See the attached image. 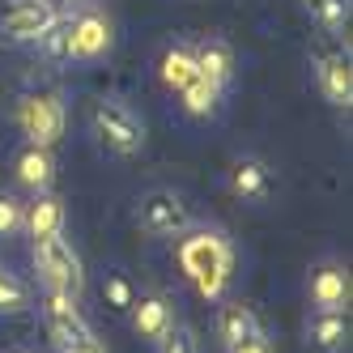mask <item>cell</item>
<instances>
[{
  "label": "cell",
  "instance_id": "cell-15",
  "mask_svg": "<svg viewBox=\"0 0 353 353\" xmlns=\"http://www.w3.org/2000/svg\"><path fill=\"white\" fill-rule=\"evenodd\" d=\"M192 56H196V72L205 81H213V85H230V77H234V47L225 43V39H217V34H209V39H200V43H192Z\"/></svg>",
  "mask_w": 353,
  "mask_h": 353
},
{
  "label": "cell",
  "instance_id": "cell-10",
  "mask_svg": "<svg viewBox=\"0 0 353 353\" xmlns=\"http://www.w3.org/2000/svg\"><path fill=\"white\" fill-rule=\"evenodd\" d=\"M225 183H230L234 200H247V205H264V200H272L276 192V174L264 158L256 154H239L230 162V174H225Z\"/></svg>",
  "mask_w": 353,
  "mask_h": 353
},
{
  "label": "cell",
  "instance_id": "cell-9",
  "mask_svg": "<svg viewBox=\"0 0 353 353\" xmlns=\"http://www.w3.org/2000/svg\"><path fill=\"white\" fill-rule=\"evenodd\" d=\"M307 298L315 311H349L353 298V276L341 260H319L307 272Z\"/></svg>",
  "mask_w": 353,
  "mask_h": 353
},
{
  "label": "cell",
  "instance_id": "cell-21",
  "mask_svg": "<svg viewBox=\"0 0 353 353\" xmlns=\"http://www.w3.org/2000/svg\"><path fill=\"white\" fill-rule=\"evenodd\" d=\"M103 298H107V307H111V311L128 315V311H132V302H137V285H132V276H128V272H107V281H103Z\"/></svg>",
  "mask_w": 353,
  "mask_h": 353
},
{
  "label": "cell",
  "instance_id": "cell-26",
  "mask_svg": "<svg viewBox=\"0 0 353 353\" xmlns=\"http://www.w3.org/2000/svg\"><path fill=\"white\" fill-rule=\"evenodd\" d=\"M225 353H276V349H272V341H268L264 332H256V336H247V341H239L234 349H225Z\"/></svg>",
  "mask_w": 353,
  "mask_h": 353
},
{
  "label": "cell",
  "instance_id": "cell-25",
  "mask_svg": "<svg viewBox=\"0 0 353 353\" xmlns=\"http://www.w3.org/2000/svg\"><path fill=\"white\" fill-rule=\"evenodd\" d=\"M319 21H323V30H332V34H341L345 26H349V0H323L319 5V13H315Z\"/></svg>",
  "mask_w": 353,
  "mask_h": 353
},
{
  "label": "cell",
  "instance_id": "cell-12",
  "mask_svg": "<svg viewBox=\"0 0 353 353\" xmlns=\"http://www.w3.org/2000/svg\"><path fill=\"white\" fill-rule=\"evenodd\" d=\"M315 81H319V94L336 111H349L353 107V68H349V56L345 52H323L315 60Z\"/></svg>",
  "mask_w": 353,
  "mask_h": 353
},
{
  "label": "cell",
  "instance_id": "cell-29",
  "mask_svg": "<svg viewBox=\"0 0 353 353\" xmlns=\"http://www.w3.org/2000/svg\"><path fill=\"white\" fill-rule=\"evenodd\" d=\"M302 5H307L311 13H319V5H323V0H302Z\"/></svg>",
  "mask_w": 353,
  "mask_h": 353
},
{
  "label": "cell",
  "instance_id": "cell-19",
  "mask_svg": "<svg viewBox=\"0 0 353 353\" xmlns=\"http://www.w3.org/2000/svg\"><path fill=\"white\" fill-rule=\"evenodd\" d=\"M221 94H225V90L213 85V81H205V77H196V81H188V85L179 90L188 115H217V111H221Z\"/></svg>",
  "mask_w": 353,
  "mask_h": 353
},
{
  "label": "cell",
  "instance_id": "cell-16",
  "mask_svg": "<svg viewBox=\"0 0 353 353\" xmlns=\"http://www.w3.org/2000/svg\"><path fill=\"white\" fill-rule=\"evenodd\" d=\"M349 311H315L307 319V341L315 353H345L349 349Z\"/></svg>",
  "mask_w": 353,
  "mask_h": 353
},
{
  "label": "cell",
  "instance_id": "cell-1",
  "mask_svg": "<svg viewBox=\"0 0 353 353\" xmlns=\"http://www.w3.org/2000/svg\"><path fill=\"white\" fill-rule=\"evenodd\" d=\"M183 272L196 281V290L205 298H221L225 281H230V268H234V251L225 243V234L217 230H196L183 243Z\"/></svg>",
  "mask_w": 353,
  "mask_h": 353
},
{
  "label": "cell",
  "instance_id": "cell-22",
  "mask_svg": "<svg viewBox=\"0 0 353 353\" xmlns=\"http://www.w3.org/2000/svg\"><path fill=\"white\" fill-rule=\"evenodd\" d=\"M39 52L52 60V64H68V60H72V56H68V17H60L56 26L39 39Z\"/></svg>",
  "mask_w": 353,
  "mask_h": 353
},
{
  "label": "cell",
  "instance_id": "cell-5",
  "mask_svg": "<svg viewBox=\"0 0 353 353\" xmlns=\"http://www.w3.org/2000/svg\"><path fill=\"white\" fill-rule=\"evenodd\" d=\"M17 128L26 132V141L52 149L64 137V103H60V94H52V90L21 94L17 98Z\"/></svg>",
  "mask_w": 353,
  "mask_h": 353
},
{
  "label": "cell",
  "instance_id": "cell-6",
  "mask_svg": "<svg viewBox=\"0 0 353 353\" xmlns=\"http://www.w3.org/2000/svg\"><path fill=\"white\" fill-rule=\"evenodd\" d=\"M64 13L52 0H5L0 5V39L5 43H39Z\"/></svg>",
  "mask_w": 353,
  "mask_h": 353
},
{
  "label": "cell",
  "instance_id": "cell-17",
  "mask_svg": "<svg viewBox=\"0 0 353 353\" xmlns=\"http://www.w3.org/2000/svg\"><path fill=\"white\" fill-rule=\"evenodd\" d=\"M256 332H264V327H260V315L251 311L247 302H225V307L217 311V341L225 349H234L239 341L256 336Z\"/></svg>",
  "mask_w": 353,
  "mask_h": 353
},
{
  "label": "cell",
  "instance_id": "cell-7",
  "mask_svg": "<svg viewBox=\"0 0 353 353\" xmlns=\"http://www.w3.org/2000/svg\"><path fill=\"white\" fill-rule=\"evenodd\" d=\"M39 311H43V327H47V336L56 341L60 353L68 349H77L81 341H90V323L81 319L77 311V298H68V294H56V290H47L43 302H39Z\"/></svg>",
  "mask_w": 353,
  "mask_h": 353
},
{
  "label": "cell",
  "instance_id": "cell-18",
  "mask_svg": "<svg viewBox=\"0 0 353 353\" xmlns=\"http://www.w3.org/2000/svg\"><path fill=\"white\" fill-rule=\"evenodd\" d=\"M158 77H162V85L174 90V94H179L188 81L200 77V72H196V56H192V43H170V47H166L162 60H158Z\"/></svg>",
  "mask_w": 353,
  "mask_h": 353
},
{
  "label": "cell",
  "instance_id": "cell-23",
  "mask_svg": "<svg viewBox=\"0 0 353 353\" xmlns=\"http://www.w3.org/2000/svg\"><path fill=\"white\" fill-rule=\"evenodd\" d=\"M21 217H26V200H17L13 192H0V239L21 234Z\"/></svg>",
  "mask_w": 353,
  "mask_h": 353
},
{
  "label": "cell",
  "instance_id": "cell-13",
  "mask_svg": "<svg viewBox=\"0 0 353 353\" xmlns=\"http://www.w3.org/2000/svg\"><path fill=\"white\" fill-rule=\"evenodd\" d=\"M13 174H17V183L30 188V192H52V183H56V158H52V149L26 141V145L17 149V158H13Z\"/></svg>",
  "mask_w": 353,
  "mask_h": 353
},
{
  "label": "cell",
  "instance_id": "cell-2",
  "mask_svg": "<svg viewBox=\"0 0 353 353\" xmlns=\"http://www.w3.org/2000/svg\"><path fill=\"white\" fill-rule=\"evenodd\" d=\"M90 119H94V137L103 141L111 154L137 158L141 149H145V119L128 103H119V98H98Z\"/></svg>",
  "mask_w": 353,
  "mask_h": 353
},
{
  "label": "cell",
  "instance_id": "cell-11",
  "mask_svg": "<svg viewBox=\"0 0 353 353\" xmlns=\"http://www.w3.org/2000/svg\"><path fill=\"white\" fill-rule=\"evenodd\" d=\"M128 319H132V332H137L141 341H149V345H158V341L170 332V327L179 323V319H174V302H170L162 290L137 294V302H132Z\"/></svg>",
  "mask_w": 353,
  "mask_h": 353
},
{
  "label": "cell",
  "instance_id": "cell-14",
  "mask_svg": "<svg viewBox=\"0 0 353 353\" xmlns=\"http://www.w3.org/2000/svg\"><path fill=\"white\" fill-rule=\"evenodd\" d=\"M21 234H30L34 243L64 234V200H60V196H52V192H34V200H26Z\"/></svg>",
  "mask_w": 353,
  "mask_h": 353
},
{
  "label": "cell",
  "instance_id": "cell-28",
  "mask_svg": "<svg viewBox=\"0 0 353 353\" xmlns=\"http://www.w3.org/2000/svg\"><path fill=\"white\" fill-rule=\"evenodd\" d=\"M52 5H56L60 13H72V5H81V0H52Z\"/></svg>",
  "mask_w": 353,
  "mask_h": 353
},
{
  "label": "cell",
  "instance_id": "cell-20",
  "mask_svg": "<svg viewBox=\"0 0 353 353\" xmlns=\"http://www.w3.org/2000/svg\"><path fill=\"white\" fill-rule=\"evenodd\" d=\"M30 311V290L21 276L0 268V315H26Z\"/></svg>",
  "mask_w": 353,
  "mask_h": 353
},
{
  "label": "cell",
  "instance_id": "cell-30",
  "mask_svg": "<svg viewBox=\"0 0 353 353\" xmlns=\"http://www.w3.org/2000/svg\"><path fill=\"white\" fill-rule=\"evenodd\" d=\"M9 353H34V349H9Z\"/></svg>",
  "mask_w": 353,
  "mask_h": 353
},
{
  "label": "cell",
  "instance_id": "cell-8",
  "mask_svg": "<svg viewBox=\"0 0 353 353\" xmlns=\"http://www.w3.org/2000/svg\"><path fill=\"white\" fill-rule=\"evenodd\" d=\"M115 47V26L103 9H81L68 17V56L72 60H103Z\"/></svg>",
  "mask_w": 353,
  "mask_h": 353
},
{
  "label": "cell",
  "instance_id": "cell-3",
  "mask_svg": "<svg viewBox=\"0 0 353 353\" xmlns=\"http://www.w3.org/2000/svg\"><path fill=\"white\" fill-rule=\"evenodd\" d=\"M34 268H39L47 290L68 294V298H81V290H85V264L77 256V247H72L64 234L34 243Z\"/></svg>",
  "mask_w": 353,
  "mask_h": 353
},
{
  "label": "cell",
  "instance_id": "cell-4",
  "mask_svg": "<svg viewBox=\"0 0 353 353\" xmlns=\"http://www.w3.org/2000/svg\"><path fill=\"white\" fill-rule=\"evenodd\" d=\"M137 225L149 239H179V234L192 230V209L183 205L179 192L154 188L137 200Z\"/></svg>",
  "mask_w": 353,
  "mask_h": 353
},
{
  "label": "cell",
  "instance_id": "cell-24",
  "mask_svg": "<svg viewBox=\"0 0 353 353\" xmlns=\"http://www.w3.org/2000/svg\"><path fill=\"white\" fill-rule=\"evenodd\" d=\"M158 353H200V341H196V332L188 323H174L170 332L158 341Z\"/></svg>",
  "mask_w": 353,
  "mask_h": 353
},
{
  "label": "cell",
  "instance_id": "cell-27",
  "mask_svg": "<svg viewBox=\"0 0 353 353\" xmlns=\"http://www.w3.org/2000/svg\"><path fill=\"white\" fill-rule=\"evenodd\" d=\"M68 353H107V349H103V345H98V341L90 336V341H81L77 349H68Z\"/></svg>",
  "mask_w": 353,
  "mask_h": 353
}]
</instances>
